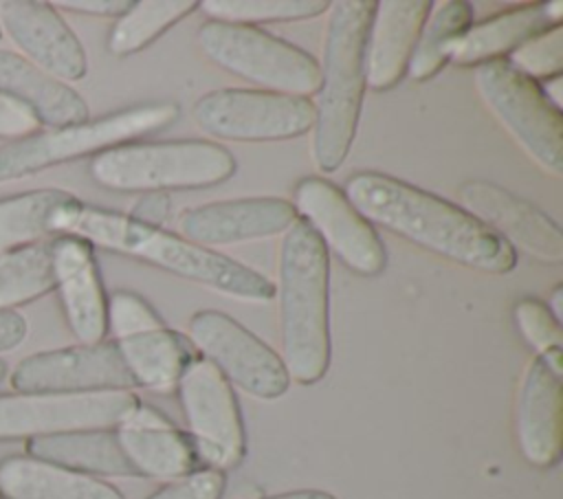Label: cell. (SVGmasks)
Returning <instances> with one entry per match:
<instances>
[{
	"label": "cell",
	"mask_w": 563,
	"mask_h": 499,
	"mask_svg": "<svg viewBox=\"0 0 563 499\" xmlns=\"http://www.w3.org/2000/svg\"><path fill=\"white\" fill-rule=\"evenodd\" d=\"M345 198L369 222L471 270L504 275L517 253L477 218L440 196L380 171L347 178Z\"/></svg>",
	"instance_id": "6da1fadb"
},
{
	"label": "cell",
	"mask_w": 563,
	"mask_h": 499,
	"mask_svg": "<svg viewBox=\"0 0 563 499\" xmlns=\"http://www.w3.org/2000/svg\"><path fill=\"white\" fill-rule=\"evenodd\" d=\"M75 235L92 248H103L180 279L213 288L240 301H271L273 281L262 273L211 248L191 244L189 240L165 231L163 226L143 224L128 213L101 209L73 196L53 218V237Z\"/></svg>",
	"instance_id": "7a4b0ae2"
},
{
	"label": "cell",
	"mask_w": 563,
	"mask_h": 499,
	"mask_svg": "<svg viewBox=\"0 0 563 499\" xmlns=\"http://www.w3.org/2000/svg\"><path fill=\"white\" fill-rule=\"evenodd\" d=\"M328 286L330 255L310 226L297 220L282 235L273 297L279 308V358L299 385L319 382L330 367Z\"/></svg>",
	"instance_id": "3957f363"
},
{
	"label": "cell",
	"mask_w": 563,
	"mask_h": 499,
	"mask_svg": "<svg viewBox=\"0 0 563 499\" xmlns=\"http://www.w3.org/2000/svg\"><path fill=\"white\" fill-rule=\"evenodd\" d=\"M323 55L312 123V160L323 171L343 165L356 134L365 95V35L372 0H336L328 7Z\"/></svg>",
	"instance_id": "277c9868"
},
{
	"label": "cell",
	"mask_w": 563,
	"mask_h": 499,
	"mask_svg": "<svg viewBox=\"0 0 563 499\" xmlns=\"http://www.w3.org/2000/svg\"><path fill=\"white\" fill-rule=\"evenodd\" d=\"M90 178L110 191H172L220 185L235 171L233 154L202 138L123 143L90 160Z\"/></svg>",
	"instance_id": "5b68a950"
},
{
	"label": "cell",
	"mask_w": 563,
	"mask_h": 499,
	"mask_svg": "<svg viewBox=\"0 0 563 499\" xmlns=\"http://www.w3.org/2000/svg\"><path fill=\"white\" fill-rule=\"evenodd\" d=\"M176 103L158 101L132 106L106 117L86 119L81 123L40 127L24 138L0 145V185L84 156H97L123 143H132L143 134L167 127L176 121Z\"/></svg>",
	"instance_id": "8992f818"
},
{
	"label": "cell",
	"mask_w": 563,
	"mask_h": 499,
	"mask_svg": "<svg viewBox=\"0 0 563 499\" xmlns=\"http://www.w3.org/2000/svg\"><path fill=\"white\" fill-rule=\"evenodd\" d=\"M196 42L218 68L251 81L257 90L310 97L319 88L317 59L260 26L207 20Z\"/></svg>",
	"instance_id": "52a82bcc"
},
{
	"label": "cell",
	"mask_w": 563,
	"mask_h": 499,
	"mask_svg": "<svg viewBox=\"0 0 563 499\" xmlns=\"http://www.w3.org/2000/svg\"><path fill=\"white\" fill-rule=\"evenodd\" d=\"M475 88L488 110L548 174H563V117L541 84L515 70L506 59L475 66Z\"/></svg>",
	"instance_id": "ba28073f"
},
{
	"label": "cell",
	"mask_w": 563,
	"mask_h": 499,
	"mask_svg": "<svg viewBox=\"0 0 563 499\" xmlns=\"http://www.w3.org/2000/svg\"><path fill=\"white\" fill-rule=\"evenodd\" d=\"M176 393L200 468L231 470L246 455V435L231 382L202 356L183 372Z\"/></svg>",
	"instance_id": "9c48e42d"
},
{
	"label": "cell",
	"mask_w": 563,
	"mask_h": 499,
	"mask_svg": "<svg viewBox=\"0 0 563 499\" xmlns=\"http://www.w3.org/2000/svg\"><path fill=\"white\" fill-rule=\"evenodd\" d=\"M191 119L205 134L224 141H286L312 130L314 106L308 97L220 88L194 103Z\"/></svg>",
	"instance_id": "30bf717a"
},
{
	"label": "cell",
	"mask_w": 563,
	"mask_h": 499,
	"mask_svg": "<svg viewBox=\"0 0 563 499\" xmlns=\"http://www.w3.org/2000/svg\"><path fill=\"white\" fill-rule=\"evenodd\" d=\"M187 339L231 387L235 385L260 400H275L288 391L290 378L279 354L229 314L196 312L189 319Z\"/></svg>",
	"instance_id": "8fae6325"
},
{
	"label": "cell",
	"mask_w": 563,
	"mask_h": 499,
	"mask_svg": "<svg viewBox=\"0 0 563 499\" xmlns=\"http://www.w3.org/2000/svg\"><path fill=\"white\" fill-rule=\"evenodd\" d=\"M132 391L97 393H2L0 440H31L40 435L114 429L139 407Z\"/></svg>",
	"instance_id": "7c38bea8"
},
{
	"label": "cell",
	"mask_w": 563,
	"mask_h": 499,
	"mask_svg": "<svg viewBox=\"0 0 563 499\" xmlns=\"http://www.w3.org/2000/svg\"><path fill=\"white\" fill-rule=\"evenodd\" d=\"M295 213L319 237L328 255L363 277L383 273L387 251L374 226L350 204L343 189L321 176H306L295 185Z\"/></svg>",
	"instance_id": "4fadbf2b"
},
{
	"label": "cell",
	"mask_w": 563,
	"mask_h": 499,
	"mask_svg": "<svg viewBox=\"0 0 563 499\" xmlns=\"http://www.w3.org/2000/svg\"><path fill=\"white\" fill-rule=\"evenodd\" d=\"M20 393H97L132 391L134 380L112 341L70 345L22 358L11 372Z\"/></svg>",
	"instance_id": "5bb4252c"
},
{
	"label": "cell",
	"mask_w": 563,
	"mask_h": 499,
	"mask_svg": "<svg viewBox=\"0 0 563 499\" xmlns=\"http://www.w3.org/2000/svg\"><path fill=\"white\" fill-rule=\"evenodd\" d=\"M462 209L501 237L515 253L545 262H563V233L559 224L528 200L486 180H468L457 189Z\"/></svg>",
	"instance_id": "9a60e30c"
},
{
	"label": "cell",
	"mask_w": 563,
	"mask_h": 499,
	"mask_svg": "<svg viewBox=\"0 0 563 499\" xmlns=\"http://www.w3.org/2000/svg\"><path fill=\"white\" fill-rule=\"evenodd\" d=\"M0 24L18 55L48 75L62 81H77L86 75V51L51 2L0 0Z\"/></svg>",
	"instance_id": "2e32d148"
},
{
	"label": "cell",
	"mask_w": 563,
	"mask_h": 499,
	"mask_svg": "<svg viewBox=\"0 0 563 499\" xmlns=\"http://www.w3.org/2000/svg\"><path fill=\"white\" fill-rule=\"evenodd\" d=\"M295 207L275 196L218 200L178 213V235L202 248L284 235L297 222Z\"/></svg>",
	"instance_id": "e0dca14e"
},
{
	"label": "cell",
	"mask_w": 563,
	"mask_h": 499,
	"mask_svg": "<svg viewBox=\"0 0 563 499\" xmlns=\"http://www.w3.org/2000/svg\"><path fill=\"white\" fill-rule=\"evenodd\" d=\"M53 290L73 336L81 345L106 341L108 295L101 284L95 248L75 235L51 237Z\"/></svg>",
	"instance_id": "ac0fdd59"
},
{
	"label": "cell",
	"mask_w": 563,
	"mask_h": 499,
	"mask_svg": "<svg viewBox=\"0 0 563 499\" xmlns=\"http://www.w3.org/2000/svg\"><path fill=\"white\" fill-rule=\"evenodd\" d=\"M114 433L134 477L174 481L200 468L187 433L145 402Z\"/></svg>",
	"instance_id": "d6986e66"
},
{
	"label": "cell",
	"mask_w": 563,
	"mask_h": 499,
	"mask_svg": "<svg viewBox=\"0 0 563 499\" xmlns=\"http://www.w3.org/2000/svg\"><path fill=\"white\" fill-rule=\"evenodd\" d=\"M541 358L526 367L517 393V442L521 455L537 468H550L563 446V385Z\"/></svg>",
	"instance_id": "ffe728a7"
},
{
	"label": "cell",
	"mask_w": 563,
	"mask_h": 499,
	"mask_svg": "<svg viewBox=\"0 0 563 499\" xmlns=\"http://www.w3.org/2000/svg\"><path fill=\"white\" fill-rule=\"evenodd\" d=\"M429 9V0L374 2L365 35V88L389 90L407 75Z\"/></svg>",
	"instance_id": "44dd1931"
},
{
	"label": "cell",
	"mask_w": 563,
	"mask_h": 499,
	"mask_svg": "<svg viewBox=\"0 0 563 499\" xmlns=\"http://www.w3.org/2000/svg\"><path fill=\"white\" fill-rule=\"evenodd\" d=\"M563 2H532L504 9L482 22L471 24L453 44L451 64L479 66L493 59H506L532 35L561 24Z\"/></svg>",
	"instance_id": "7402d4cb"
},
{
	"label": "cell",
	"mask_w": 563,
	"mask_h": 499,
	"mask_svg": "<svg viewBox=\"0 0 563 499\" xmlns=\"http://www.w3.org/2000/svg\"><path fill=\"white\" fill-rule=\"evenodd\" d=\"M0 90L26 106L40 127H62L90 119L88 103L75 88L15 51L0 48Z\"/></svg>",
	"instance_id": "603a6c76"
},
{
	"label": "cell",
	"mask_w": 563,
	"mask_h": 499,
	"mask_svg": "<svg viewBox=\"0 0 563 499\" xmlns=\"http://www.w3.org/2000/svg\"><path fill=\"white\" fill-rule=\"evenodd\" d=\"M2 499H123L108 481L29 455L0 462Z\"/></svg>",
	"instance_id": "cb8c5ba5"
},
{
	"label": "cell",
	"mask_w": 563,
	"mask_h": 499,
	"mask_svg": "<svg viewBox=\"0 0 563 499\" xmlns=\"http://www.w3.org/2000/svg\"><path fill=\"white\" fill-rule=\"evenodd\" d=\"M29 457L90 477H134L114 429L68 431L26 440Z\"/></svg>",
	"instance_id": "d4e9b609"
},
{
	"label": "cell",
	"mask_w": 563,
	"mask_h": 499,
	"mask_svg": "<svg viewBox=\"0 0 563 499\" xmlns=\"http://www.w3.org/2000/svg\"><path fill=\"white\" fill-rule=\"evenodd\" d=\"M112 343L121 352L134 387L163 393L176 389L183 372L194 358H198L191 341L167 325L117 339Z\"/></svg>",
	"instance_id": "484cf974"
},
{
	"label": "cell",
	"mask_w": 563,
	"mask_h": 499,
	"mask_svg": "<svg viewBox=\"0 0 563 499\" xmlns=\"http://www.w3.org/2000/svg\"><path fill=\"white\" fill-rule=\"evenodd\" d=\"M473 24V7L464 0L431 2L422 22L416 46L407 64V77L427 81L435 77L449 62L453 44Z\"/></svg>",
	"instance_id": "4316f807"
},
{
	"label": "cell",
	"mask_w": 563,
	"mask_h": 499,
	"mask_svg": "<svg viewBox=\"0 0 563 499\" xmlns=\"http://www.w3.org/2000/svg\"><path fill=\"white\" fill-rule=\"evenodd\" d=\"M70 198V191L53 187L0 198V253L51 240L53 218Z\"/></svg>",
	"instance_id": "83f0119b"
},
{
	"label": "cell",
	"mask_w": 563,
	"mask_h": 499,
	"mask_svg": "<svg viewBox=\"0 0 563 499\" xmlns=\"http://www.w3.org/2000/svg\"><path fill=\"white\" fill-rule=\"evenodd\" d=\"M53 292L51 240L0 253V310H15Z\"/></svg>",
	"instance_id": "f1b7e54d"
},
{
	"label": "cell",
	"mask_w": 563,
	"mask_h": 499,
	"mask_svg": "<svg viewBox=\"0 0 563 499\" xmlns=\"http://www.w3.org/2000/svg\"><path fill=\"white\" fill-rule=\"evenodd\" d=\"M194 9H198L196 0L132 2L130 9L121 18H117L108 35V51L117 57L132 55L152 44L158 35H163L169 26L178 24Z\"/></svg>",
	"instance_id": "f546056e"
},
{
	"label": "cell",
	"mask_w": 563,
	"mask_h": 499,
	"mask_svg": "<svg viewBox=\"0 0 563 499\" xmlns=\"http://www.w3.org/2000/svg\"><path fill=\"white\" fill-rule=\"evenodd\" d=\"M202 13L216 22L260 26L266 22H297L328 11V0H205Z\"/></svg>",
	"instance_id": "4dcf8cb0"
},
{
	"label": "cell",
	"mask_w": 563,
	"mask_h": 499,
	"mask_svg": "<svg viewBox=\"0 0 563 499\" xmlns=\"http://www.w3.org/2000/svg\"><path fill=\"white\" fill-rule=\"evenodd\" d=\"M515 323L523 336V341L537 352L552 372L563 376V328L561 321L548 310V306L539 299L523 297L515 303L512 310Z\"/></svg>",
	"instance_id": "1f68e13d"
},
{
	"label": "cell",
	"mask_w": 563,
	"mask_h": 499,
	"mask_svg": "<svg viewBox=\"0 0 563 499\" xmlns=\"http://www.w3.org/2000/svg\"><path fill=\"white\" fill-rule=\"evenodd\" d=\"M506 62L539 84L550 77H559L563 70V26L554 24L532 35L521 46H517L506 57Z\"/></svg>",
	"instance_id": "d6a6232c"
},
{
	"label": "cell",
	"mask_w": 563,
	"mask_h": 499,
	"mask_svg": "<svg viewBox=\"0 0 563 499\" xmlns=\"http://www.w3.org/2000/svg\"><path fill=\"white\" fill-rule=\"evenodd\" d=\"M106 319H108V332L112 334V341L165 325L154 312V308L143 297L130 290H117L108 297Z\"/></svg>",
	"instance_id": "836d02e7"
},
{
	"label": "cell",
	"mask_w": 563,
	"mask_h": 499,
	"mask_svg": "<svg viewBox=\"0 0 563 499\" xmlns=\"http://www.w3.org/2000/svg\"><path fill=\"white\" fill-rule=\"evenodd\" d=\"M224 484V473L213 468H198L180 479L167 481L147 499H220Z\"/></svg>",
	"instance_id": "e575fe53"
},
{
	"label": "cell",
	"mask_w": 563,
	"mask_h": 499,
	"mask_svg": "<svg viewBox=\"0 0 563 499\" xmlns=\"http://www.w3.org/2000/svg\"><path fill=\"white\" fill-rule=\"evenodd\" d=\"M37 130H40V123L31 114V110L0 90V138H7L9 143V141L24 138Z\"/></svg>",
	"instance_id": "d590c367"
},
{
	"label": "cell",
	"mask_w": 563,
	"mask_h": 499,
	"mask_svg": "<svg viewBox=\"0 0 563 499\" xmlns=\"http://www.w3.org/2000/svg\"><path fill=\"white\" fill-rule=\"evenodd\" d=\"M172 213V200L167 193L163 191H150V193H143L132 211L128 213L130 218L143 222V224H150V226H161Z\"/></svg>",
	"instance_id": "8d00e7d4"
},
{
	"label": "cell",
	"mask_w": 563,
	"mask_h": 499,
	"mask_svg": "<svg viewBox=\"0 0 563 499\" xmlns=\"http://www.w3.org/2000/svg\"><path fill=\"white\" fill-rule=\"evenodd\" d=\"M132 0H62L55 2V9H66L81 15L97 18H121L130 9Z\"/></svg>",
	"instance_id": "74e56055"
},
{
	"label": "cell",
	"mask_w": 563,
	"mask_h": 499,
	"mask_svg": "<svg viewBox=\"0 0 563 499\" xmlns=\"http://www.w3.org/2000/svg\"><path fill=\"white\" fill-rule=\"evenodd\" d=\"M29 334V323L18 310H0V354L15 350Z\"/></svg>",
	"instance_id": "f35d334b"
},
{
	"label": "cell",
	"mask_w": 563,
	"mask_h": 499,
	"mask_svg": "<svg viewBox=\"0 0 563 499\" xmlns=\"http://www.w3.org/2000/svg\"><path fill=\"white\" fill-rule=\"evenodd\" d=\"M541 90L554 108H559V110L563 108V77L561 75L541 81Z\"/></svg>",
	"instance_id": "ab89813d"
},
{
	"label": "cell",
	"mask_w": 563,
	"mask_h": 499,
	"mask_svg": "<svg viewBox=\"0 0 563 499\" xmlns=\"http://www.w3.org/2000/svg\"><path fill=\"white\" fill-rule=\"evenodd\" d=\"M262 499H336L334 495L325 492V490H290V492H282V495H271V497H262Z\"/></svg>",
	"instance_id": "60d3db41"
},
{
	"label": "cell",
	"mask_w": 563,
	"mask_h": 499,
	"mask_svg": "<svg viewBox=\"0 0 563 499\" xmlns=\"http://www.w3.org/2000/svg\"><path fill=\"white\" fill-rule=\"evenodd\" d=\"M548 310L554 314V319L563 321V286H554L552 292H550V299H548Z\"/></svg>",
	"instance_id": "b9f144b4"
},
{
	"label": "cell",
	"mask_w": 563,
	"mask_h": 499,
	"mask_svg": "<svg viewBox=\"0 0 563 499\" xmlns=\"http://www.w3.org/2000/svg\"><path fill=\"white\" fill-rule=\"evenodd\" d=\"M2 376H4V363L0 361V378H2Z\"/></svg>",
	"instance_id": "7bdbcfd3"
},
{
	"label": "cell",
	"mask_w": 563,
	"mask_h": 499,
	"mask_svg": "<svg viewBox=\"0 0 563 499\" xmlns=\"http://www.w3.org/2000/svg\"><path fill=\"white\" fill-rule=\"evenodd\" d=\"M2 35H4V33H2V24H0V40H2Z\"/></svg>",
	"instance_id": "ee69618b"
},
{
	"label": "cell",
	"mask_w": 563,
	"mask_h": 499,
	"mask_svg": "<svg viewBox=\"0 0 563 499\" xmlns=\"http://www.w3.org/2000/svg\"><path fill=\"white\" fill-rule=\"evenodd\" d=\"M0 499H2V497H0Z\"/></svg>",
	"instance_id": "f6af8a7d"
}]
</instances>
